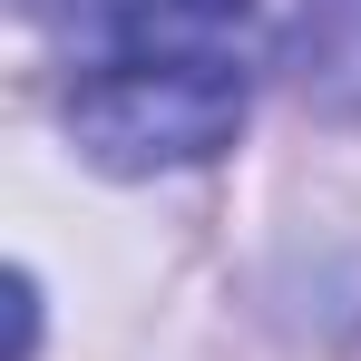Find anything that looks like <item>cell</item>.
<instances>
[{"mask_svg":"<svg viewBox=\"0 0 361 361\" xmlns=\"http://www.w3.org/2000/svg\"><path fill=\"white\" fill-rule=\"evenodd\" d=\"M302 98L361 108V0H302Z\"/></svg>","mask_w":361,"mask_h":361,"instance_id":"2","label":"cell"},{"mask_svg":"<svg viewBox=\"0 0 361 361\" xmlns=\"http://www.w3.org/2000/svg\"><path fill=\"white\" fill-rule=\"evenodd\" d=\"M59 20L68 137L108 176H166L235 147L254 0H59Z\"/></svg>","mask_w":361,"mask_h":361,"instance_id":"1","label":"cell"}]
</instances>
